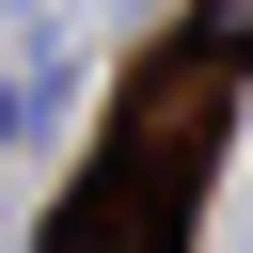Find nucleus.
Here are the masks:
<instances>
[{
  "label": "nucleus",
  "mask_w": 253,
  "mask_h": 253,
  "mask_svg": "<svg viewBox=\"0 0 253 253\" xmlns=\"http://www.w3.org/2000/svg\"><path fill=\"white\" fill-rule=\"evenodd\" d=\"M16 111H32V95H16V79H0V142H16Z\"/></svg>",
  "instance_id": "f03ea898"
},
{
  "label": "nucleus",
  "mask_w": 253,
  "mask_h": 253,
  "mask_svg": "<svg viewBox=\"0 0 253 253\" xmlns=\"http://www.w3.org/2000/svg\"><path fill=\"white\" fill-rule=\"evenodd\" d=\"M190 47H206V63H221V47H253V0H206V16H190Z\"/></svg>",
  "instance_id": "f257e3e1"
}]
</instances>
